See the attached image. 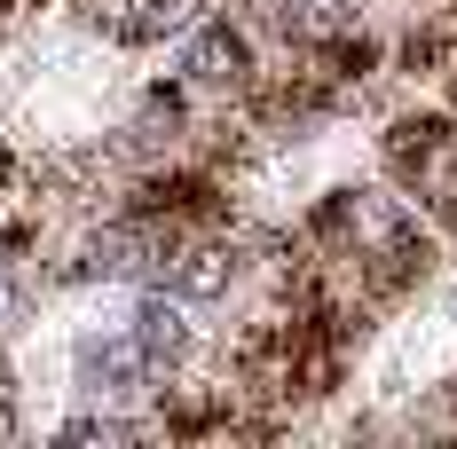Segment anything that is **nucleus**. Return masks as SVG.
<instances>
[{
	"instance_id": "1",
	"label": "nucleus",
	"mask_w": 457,
	"mask_h": 449,
	"mask_svg": "<svg viewBox=\"0 0 457 449\" xmlns=\"http://www.w3.org/2000/svg\"><path fill=\"white\" fill-rule=\"evenodd\" d=\"M79 387H87L95 403L127 410V403H150L158 395V362L135 347V331L127 339H87L79 347Z\"/></svg>"
},
{
	"instance_id": "2",
	"label": "nucleus",
	"mask_w": 457,
	"mask_h": 449,
	"mask_svg": "<svg viewBox=\"0 0 457 449\" xmlns=\"http://www.w3.org/2000/svg\"><path fill=\"white\" fill-rule=\"evenodd\" d=\"M135 347L158 362V378H166V370H182V362L197 355V331H189V300H174L166 284H158V292H142V300H135Z\"/></svg>"
},
{
	"instance_id": "3",
	"label": "nucleus",
	"mask_w": 457,
	"mask_h": 449,
	"mask_svg": "<svg viewBox=\"0 0 457 449\" xmlns=\"http://www.w3.org/2000/svg\"><path fill=\"white\" fill-rule=\"evenodd\" d=\"M8 434H16V370L0 362V442H8Z\"/></svg>"
}]
</instances>
